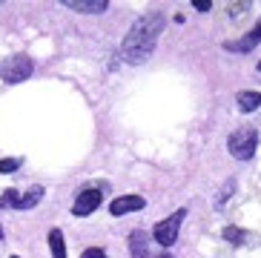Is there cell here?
Returning a JSON list of instances; mask_svg holds the SVG:
<instances>
[{"label": "cell", "instance_id": "13", "mask_svg": "<svg viewBox=\"0 0 261 258\" xmlns=\"http://www.w3.org/2000/svg\"><path fill=\"white\" fill-rule=\"evenodd\" d=\"M224 238H227V241H232V244H244L247 236L238 227H227V229H224Z\"/></svg>", "mask_w": 261, "mask_h": 258}, {"label": "cell", "instance_id": "18", "mask_svg": "<svg viewBox=\"0 0 261 258\" xmlns=\"http://www.w3.org/2000/svg\"><path fill=\"white\" fill-rule=\"evenodd\" d=\"M258 72H261V61H258Z\"/></svg>", "mask_w": 261, "mask_h": 258}, {"label": "cell", "instance_id": "14", "mask_svg": "<svg viewBox=\"0 0 261 258\" xmlns=\"http://www.w3.org/2000/svg\"><path fill=\"white\" fill-rule=\"evenodd\" d=\"M17 167H20V161H17V158H3V161H0V172H3V175L15 172Z\"/></svg>", "mask_w": 261, "mask_h": 258}, {"label": "cell", "instance_id": "2", "mask_svg": "<svg viewBox=\"0 0 261 258\" xmlns=\"http://www.w3.org/2000/svg\"><path fill=\"white\" fill-rule=\"evenodd\" d=\"M35 72V63H32L29 55H12L0 63V81L3 84H23L26 78H32Z\"/></svg>", "mask_w": 261, "mask_h": 258}, {"label": "cell", "instance_id": "11", "mask_svg": "<svg viewBox=\"0 0 261 258\" xmlns=\"http://www.w3.org/2000/svg\"><path fill=\"white\" fill-rule=\"evenodd\" d=\"M258 107H261V92H250V89L238 92V109L241 112H253Z\"/></svg>", "mask_w": 261, "mask_h": 258}, {"label": "cell", "instance_id": "9", "mask_svg": "<svg viewBox=\"0 0 261 258\" xmlns=\"http://www.w3.org/2000/svg\"><path fill=\"white\" fill-rule=\"evenodd\" d=\"M261 43V20L255 23L253 29L247 32L244 38L241 40H232V43H224V49H227V52H253L255 46Z\"/></svg>", "mask_w": 261, "mask_h": 258}, {"label": "cell", "instance_id": "5", "mask_svg": "<svg viewBox=\"0 0 261 258\" xmlns=\"http://www.w3.org/2000/svg\"><path fill=\"white\" fill-rule=\"evenodd\" d=\"M46 195V190L43 187H32L29 192H20L17 190H6L3 192V198H0V207H12V210H32V207L40 204V198Z\"/></svg>", "mask_w": 261, "mask_h": 258}, {"label": "cell", "instance_id": "16", "mask_svg": "<svg viewBox=\"0 0 261 258\" xmlns=\"http://www.w3.org/2000/svg\"><path fill=\"white\" fill-rule=\"evenodd\" d=\"M195 9H198V12H210L213 3H210V0H195Z\"/></svg>", "mask_w": 261, "mask_h": 258}, {"label": "cell", "instance_id": "1", "mask_svg": "<svg viewBox=\"0 0 261 258\" xmlns=\"http://www.w3.org/2000/svg\"><path fill=\"white\" fill-rule=\"evenodd\" d=\"M164 29V15L161 12H149L138 23H132V29L126 32V38L121 43V61L138 66V63L149 61V55L155 52L158 38Z\"/></svg>", "mask_w": 261, "mask_h": 258}, {"label": "cell", "instance_id": "12", "mask_svg": "<svg viewBox=\"0 0 261 258\" xmlns=\"http://www.w3.org/2000/svg\"><path fill=\"white\" fill-rule=\"evenodd\" d=\"M49 247H52V258H66V247H63L61 229H49Z\"/></svg>", "mask_w": 261, "mask_h": 258}, {"label": "cell", "instance_id": "7", "mask_svg": "<svg viewBox=\"0 0 261 258\" xmlns=\"http://www.w3.org/2000/svg\"><path fill=\"white\" fill-rule=\"evenodd\" d=\"M100 207V190H84L81 195L75 198V207H72V213L77 215V218H84V215H92L95 210Z\"/></svg>", "mask_w": 261, "mask_h": 258}, {"label": "cell", "instance_id": "10", "mask_svg": "<svg viewBox=\"0 0 261 258\" xmlns=\"http://www.w3.org/2000/svg\"><path fill=\"white\" fill-rule=\"evenodd\" d=\"M66 9L72 12H81V15H100V12H107V0H61Z\"/></svg>", "mask_w": 261, "mask_h": 258}, {"label": "cell", "instance_id": "3", "mask_svg": "<svg viewBox=\"0 0 261 258\" xmlns=\"http://www.w3.org/2000/svg\"><path fill=\"white\" fill-rule=\"evenodd\" d=\"M255 146H258V135H255V129H250V126L232 132L230 141H227L230 155H232V158H238V161H250L255 155Z\"/></svg>", "mask_w": 261, "mask_h": 258}, {"label": "cell", "instance_id": "17", "mask_svg": "<svg viewBox=\"0 0 261 258\" xmlns=\"http://www.w3.org/2000/svg\"><path fill=\"white\" fill-rule=\"evenodd\" d=\"M0 238H3V227H0Z\"/></svg>", "mask_w": 261, "mask_h": 258}, {"label": "cell", "instance_id": "6", "mask_svg": "<svg viewBox=\"0 0 261 258\" xmlns=\"http://www.w3.org/2000/svg\"><path fill=\"white\" fill-rule=\"evenodd\" d=\"M129 250H132V258H172L169 252H155L149 247V236L144 229H135L129 236Z\"/></svg>", "mask_w": 261, "mask_h": 258}, {"label": "cell", "instance_id": "4", "mask_svg": "<svg viewBox=\"0 0 261 258\" xmlns=\"http://www.w3.org/2000/svg\"><path fill=\"white\" fill-rule=\"evenodd\" d=\"M187 210L181 207V210H175V213L169 215V218L158 221L152 229V238L158 241V247H172V244L178 241V229H181V221H184Z\"/></svg>", "mask_w": 261, "mask_h": 258}, {"label": "cell", "instance_id": "8", "mask_svg": "<svg viewBox=\"0 0 261 258\" xmlns=\"http://www.w3.org/2000/svg\"><path fill=\"white\" fill-rule=\"evenodd\" d=\"M144 207H146V201L141 195H121V198H115V201H112L109 213L118 218V215H126V213H141Z\"/></svg>", "mask_w": 261, "mask_h": 258}, {"label": "cell", "instance_id": "15", "mask_svg": "<svg viewBox=\"0 0 261 258\" xmlns=\"http://www.w3.org/2000/svg\"><path fill=\"white\" fill-rule=\"evenodd\" d=\"M81 258H107V252L100 250V247H89V250L81 252Z\"/></svg>", "mask_w": 261, "mask_h": 258}]
</instances>
